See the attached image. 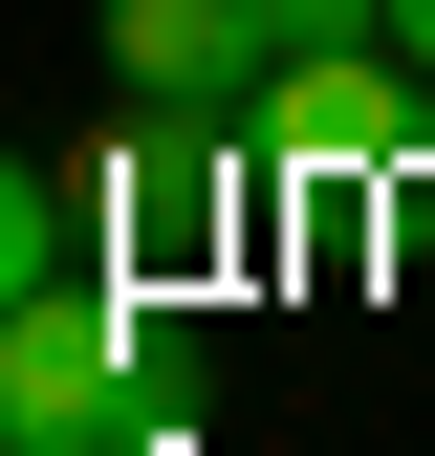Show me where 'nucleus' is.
<instances>
[{"instance_id": "1", "label": "nucleus", "mask_w": 435, "mask_h": 456, "mask_svg": "<svg viewBox=\"0 0 435 456\" xmlns=\"http://www.w3.org/2000/svg\"><path fill=\"white\" fill-rule=\"evenodd\" d=\"M261 196H283V175H261V109H240V87H131V131L87 152L109 261H240Z\"/></svg>"}, {"instance_id": "2", "label": "nucleus", "mask_w": 435, "mask_h": 456, "mask_svg": "<svg viewBox=\"0 0 435 456\" xmlns=\"http://www.w3.org/2000/svg\"><path fill=\"white\" fill-rule=\"evenodd\" d=\"M131 261H44L0 305V456H131Z\"/></svg>"}, {"instance_id": "3", "label": "nucleus", "mask_w": 435, "mask_h": 456, "mask_svg": "<svg viewBox=\"0 0 435 456\" xmlns=\"http://www.w3.org/2000/svg\"><path fill=\"white\" fill-rule=\"evenodd\" d=\"M240 109H261V175H283V196H392L414 131H435V66H414V44H283Z\"/></svg>"}, {"instance_id": "4", "label": "nucleus", "mask_w": 435, "mask_h": 456, "mask_svg": "<svg viewBox=\"0 0 435 456\" xmlns=\"http://www.w3.org/2000/svg\"><path fill=\"white\" fill-rule=\"evenodd\" d=\"M87 44L131 87H261L283 66V0H87Z\"/></svg>"}, {"instance_id": "5", "label": "nucleus", "mask_w": 435, "mask_h": 456, "mask_svg": "<svg viewBox=\"0 0 435 456\" xmlns=\"http://www.w3.org/2000/svg\"><path fill=\"white\" fill-rule=\"evenodd\" d=\"M392 44H414V66H435V0H392Z\"/></svg>"}]
</instances>
